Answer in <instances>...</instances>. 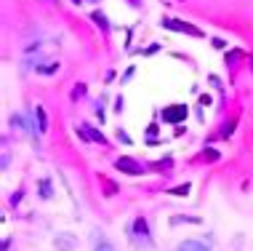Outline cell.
Masks as SVG:
<instances>
[{
  "label": "cell",
  "instance_id": "obj_1",
  "mask_svg": "<svg viewBox=\"0 0 253 251\" xmlns=\"http://www.w3.org/2000/svg\"><path fill=\"white\" fill-rule=\"evenodd\" d=\"M53 243H56L59 251H72V249H78V238H75V235H70V233H56Z\"/></svg>",
  "mask_w": 253,
  "mask_h": 251
},
{
  "label": "cell",
  "instance_id": "obj_2",
  "mask_svg": "<svg viewBox=\"0 0 253 251\" xmlns=\"http://www.w3.org/2000/svg\"><path fill=\"white\" fill-rule=\"evenodd\" d=\"M133 238L149 243V227H147V219H144V216H136V219H133Z\"/></svg>",
  "mask_w": 253,
  "mask_h": 251
},
{
  "label": "cell",
  "instance_id": "obj_3",
  "mask_svg": "<svg viewBox=\"0 0 253 251\" xmlns=\"http://www.w3.org/2000/svg\"><path fill=\"white\" fill-rule=\"evenodd\" d=\"M176 251H211V243L205 241H181Z\"/></svg>",
  "mask_w": 253,
  "mask_h": 251
},
{
  "label": "cell",
  "instance_id": "obj_4",
  "mask_svg": "<svg viewBox=\"0 0 253 251\" xmlns=\"http://www.w3.org/2000/svg\"><path fill=\"white\" fill-rule=\"evenodd\" d=\"M93 251H118V249H115V243L109 241V238H104V235H99V238L93 241Z\"/></svg>",
  "mask_w": 253,
  "mask_h": 251
},
{
  "label": "cell",
  "instance_id": "obj_5",
  "mask_svg": "<svg viewBox=\"0 0 253 251\" xmlns=\"http://www.w3.org/2000/svg\"><path fill=\"white\" fill-rule=\"evenodd\" d=\"M184 115H187V110H184V107H173V110H166V112H163V118H166L168 123H176V120H181Z\"/></svg>",
  "mask_w": 253,
  "mask_h": 251
},
{
  "label": "cell",
  "instance_id": "obj_6",
  "mask_svg": "<svg viewBox=\"0 0 253 251\" xmlns=\"http://www.w3.org/2000/svg\"><path fill=\"white\" fill-rule=\"evenodd\" d=\"M166 27H170V30H184V32H192V35H200V32L195 30V27H189V24H179V22H170V19H166Z\"/></svg>",
  "mask_w": 253,
  "mask_h": 251
},
{
  "label": "cell",
  "instance_id": "obj_7",
  "mask_svg": "<svg viewBox=\"0 0 253 251\" xmlns=\"http://www.w3.org/2000/svg\"><path fill=\"white\" fill-rule=\"evenodd\" d=\"M118 168H123V171H128V174H136L139 168H136V163L133 160H128V158H120L118 160Z\"/></svg>",
  "mask_w": 253,
  "mask_h": 251
},
{
  "label": "cell",
  "instance_id": "obj_8",
  "mask_svg": "<svg viewBox=\"0 0 253 251\" xmlns=\"http://www.w3.org/2000/svg\"><path fill=\"white\" fill-rule=\"evenodd\" d=\"M40 195H43V198H48V195H51V190H48V182H40Z\"/></svg>",
  "mask_w": 253,
  "mask_h": 251
},
{
  "label": "cell",
  "instance_id": "obj_9",
  "mask_svg": "<svg viewBox=\"0 0 253 251\" xmlns=\"http://www.w3.org/2000/svg\"><path fill=\"white\" fill-rule=\"evenodd\" d=\"M75 3H80V0H75Z\"/></svg>",
  "mask_w": 253,
  "mask_h": 251
}]
</instances>
